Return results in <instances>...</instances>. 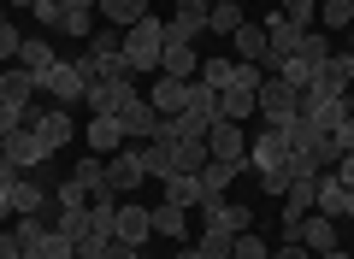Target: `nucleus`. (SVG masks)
I'll list each match as a JSON object with an SVG mask.
<instances>
[{
    "instance_id": "obj_1",
    "label": "nucleus",
    "mask_w": 354,
    "mask_h": 259,
    "mask_svg": "<svg viewBox=\"0 0 354 259\" xmlns=\"http://www.w3.org/2000/svg\"><path fill=\"white\" fill-rule=\"evenodd\" d=\"M160 53H165V18L142 12L136 24L124 30V59L136 77H160Z\"/></svg>"
},
{
    "instance_id": "obj_2",
    "label": "nucleus",
    "mask_w": 354,
    "mask_h": 259,
    "mask_svg": "<svg viewBox=\"0 0 354 259\" xmlns=\"http://www.w3.org/2000/svg\"><path fill=\"white\" fill-rule=\"evenodd\" d=\"M142 183H148V165H142V148H136V142H124V148H118L113 160H106V189H113L118 200H130Z\"/></svg>"
},
{
    "instance_id": "obj_3",
    "label": "nucleus",
    "mask_w": 354,
    "mask_h": 259,
    "mask_svg": "<svg viewBox=\"0 0 354 259\" xmlns=\"http://www.w3.org/2000/svg\"><path fill=\"white\" fill-rule=\"evenodd\" d=\"M254 106H260L266 124H290V118H301V95H295L283 77H266V83L254 88Z\"/></svg>"
},
{
    "instance_id": "obj_4",
    "label": "nucleus",
    "mask_w": 354,
    "mask_h": 259,
    "mask_svg": "<svg viewBox=\"0 0 354 259\" xmlns=\"http://www.w3.org/2000/svg\"><path fill=\"white\" fill-rule=\"evenodd\" d=\"M36 88L53 100V106H77V100L88 95V83H83V71H77V59H59L53 71H41V77H36Z\"/></svg>"
},
{
    "instance_id": "obj_5",
    "label": "nucleus",
    "mask_w": 354,
    "mask_h": 259,
    "mask_svg": "<svg viewBox=\"0 0 354 259\" xmlns=\"http://www.w3.org/2000/svg\"><path fill=\"white\" fill-rule=\"evenodd\" d=\"M24 130H36L41 153H48V160H53V153H59L65 142H71V112H65V106H48V112H30V118H24Z\"/></svg>"
},
{
    "instance_id": "obj_6",
    "label": "nucleus",
    "mask_w": 354,
    "mask_h": 259,
    "mask_svg": "<svg viewBox=\"0 0 354 259\" xmlns=\"http://www.w3.org/2000/svg\"><path fill=\"white\" fill-rule=\"evenodd\" d=\"M113 236H118V242H130V247H148L153 218H148V207H142L136 195H130V200H118V212H113Z\"/></svg>"
},
{
    "instance_id": "obj_7",
    "label": "nucleus",
    "mask_w": 354,
    "mask_h": 259,
    "mask_svg": "<svg viewBox=\"0 0 354 259\" xmlns=\"http://www.w3.org/2000/svg\"><path fill=\"white\" fill-rule=\"evenodd\" d=\"M207 153H213V160H225V165H248V136H242V124L218 118L213 130H207Z\"/></svg>"
},
{
    "instance_id": "obj_8",
    "label": "nucleus",
    "mask_w": 354,
    "mask_h": 259,
    "mask_svg": "<svg viewBox=\"0 0 354 259\" xmlns=\"http://www.w3.org/2000/svg\"><path fill=\"white\" fill-rule=\"evenodd\" d=\"M118 124H124V142H136V148L160 136V112L148 106V95H130L124 112H118Z\"/></svg>"
},
{
    "instance_id": "obj_9",
    "label": "nucleus",
    "mask_w": 354,
    "mask_h": 259,
    "mask_svg": "<svg viewBox=\"0 0 354 259\" xmlns=\"http://www.w3.org/2000/svg\"><path fill=\"white\" fill-rule=\"evenodd\" d=\"M201 230H230V236H242L254 224V212L248 207H236V200H201Z\"/></svg>"
},
{
    "instance_id": "obj_10",
    "label": "nucleus",
    "mask_w": 354,
    "mask_h": 259,
    "mask_svg": "<svg viewBox=\"0 0 354 259\" xmlns=\"http://www.w3.org/2000/svg\"><path fill=\"white\" fill-rule=\"evenodd\" d=\"M83 142H88V153H95V160H113V153L124 148V124H118L113 112H95V118H88V130H83Z\"/></svg>"
},
{
    "instance_id": "obj_11",
    "label": "nucleus",
    "mask_w": 354,
    "mask_h": 259,
    "mask_svg": "<svg viewBox=\"0 0 354 259\" xmlns=\"http://www.w3.org/2000/svg\"><path fill=\"white\" fill-rule=\"evenodd\" d=\"M337 224H342V218H325V212H307V218L295 224V242H301L307 253L319 259V253H330V247H342V242H337Z\"/></svg>"
},
{
    "instance_id": "obj_12",
    "label": "nucleus",
    "mask_w": 354,
    "mask_h": 259,
    "mask_svg": "<svg viewBox=\"0 0 354 259\" xmlns=\"http://www.w3.org/2000/svg\"><path fill=\"white\" fill-rule=\"evenodd\" d=\"M0 160H12L18 171H48V153H41L36 130H12V136L0 142Z\"/></svg>"
},
{
    "instance_id": "obj_13",
    "label": "nucleus",
    "mask_w": 354,
    "mask_h": 259,
    "mask_svg": "<svg viewBox=\"0 0 354 259\" xmlns=\"http://www.w3.org/2000/svg\"><path fill=\"white\" fill-rule=\"evenodd\" d=\"M148 218H153V236H165L171 247L189 242V207H171V200H160V207H148Z\"/></svg>"
},
{
    "instance_id": "obj_14",
    "label": "nucleus",
    "mask_w": 354,
    "mask_h": 259,
    "mask_svg": "<svg viewBox=\"0 0 354 259\" xmlns=\"http://www.w3.org/2000/svg\"><path fill=\"white\" fill-rule=\"evenodd\" d=\"M195 71H201V53H195V41H165V53H160V77L189 83Z\"/></svg>"
},
{
    "instance_id": "obj_15",
    "label": "nucleus",
    "mask_w": 354,
    "mask_h": 259,
    "mask_svg": "<svg viewBox=\"0 0 354 259\" xmlns=\"http://www.w3.org/2000/svg\"><path fill=\"white\" fill-rule=\"evenodd\" d=\"M36 77L24 71V65H6V71H0V100H12V106H24V112H36Z\"/></svg>"
},
{
    "instance_id": "obj_16",
    "label": "nucleus",
    "mask_w": 354,
    "mask_h": 259,
    "mask_svg": "<svg viewBox=\"0 0 354 259\" xmlns=\"http://www.w3.org/2000/svg\"><path fill=\"white\" fill-rule=\"evenodd\" d=\"M148 106L160 112V118H177V112L189 106V83H177V77H153V88H148Z\"/></svg>"
},
{
    "instance_id": "obj_17",
    "label": "nucleus",
    "mask_w": 354,
    "mask_h": 259,
    "mask_svg": "<svg viewBox=\"0 0 354 259\" xmlns=\"http://www.w3.org/2000/svg\"><path fill=\"white\" fill-rule=\"evenodd\" d=\"M136 95V83H88V95H83V106H88V118H95V112H124V100Z\"/></svg>"
},
{
    "instance_id": "obj_18",
    "label": "nucleus",
    "mask_w": 354,
    "mask_h": 259,
    "mask_svg": "<svg viewBox=\"0 0 354 259\" xmlns=\"http://www.w3.org/2000/svg\"><path fill=\"white\" fill-rule=\"evenodd\" d=\"M313 207H319V177H295L290 195H283V224H301Z\"/></svg>"
},
{
    "instance_id": "obj_19",
    "label": "nucleus",
    "mask_w": 354,
    "mask_h": 259,
    "mask_svg": "<svg viewBox=\"0 0 354 259\" xmlns=\"http://www.w3.org/2000/svg\"><path fill=\"white\" fill-rule=\"evenodd\" d=\"M242 177V165H225V160H207L201 171H195V183H201V200H225V189Z\"/></svg>"
},
{
    "instance_id": "obj_20",
    "label": "nucleus",
    "mask_w": 354,
    "mask_h": 259,
    "mask_svg": "<svg viewBox=\"0 0 354 259\" xmlns=\"http://www.w3.org/2000/svg\"><path fill=\"white\" fill-rule=\"evenodd\" d=\"M6 207H12V218H30V212L48 207V189H41L36 177H18V183L6 189Z\"/></svg>"
},
{
    "instance_id": "obj_21",
    "label": "nucleus",
    "mask_w": 354,
    "mask_h": 259,
    "mask_svg": "<svg viewBox=\"0 0 354 259\" xmlns=\"http://www.w3.org/2000/svg\"><path fill=\"white\" fill-rule=\"evenodd\" d=\"M177 142H160V136H153V142H142V165H148V183H165V177H171L177 171Z\"/></svg>"
},
{
    "instance_id": "obj_22",
    "label": "nucleus",
    "mask_w": 354,
    "mask_h": 259,
    "mask_svg": "<svg viewBox=\"0 0 354 259\" xmlns=\"http://www.w3.org/2000/svg\"><path fill=\"white\" fill-rule=\"evenodd\" d=\"M18 65H24L30 77H41V71H53V65H59V53H53V41H48V36H24V48H18Z\"/></svg>"
},
{
    "instance_id": "obj_23",
    "label": "nucleus",
    "mask_w": 354,
    "mask_h": 259,
    "mask_svg": "<svg viewBox=\"0 0 354 259\" xmlns=\"http://www.w3.org/2000/svg\"><path fill=\"white\" fill-rule=\"evenodd\" d=\"M148 6H153V0H95V12H101L113 30H130L142 12H148Z\"/></svg>"
},
{
    "instance_id": "obj_24",
    "label": "nucleus",
    "mask_w": 354,
    "mask_h": 259,
    "mask_svg": "<svg viewBox=\"0 0 354 259\" xmlns=\"http://www.w3.org/2000/svg\"><path fill=\"white\" fill-rule=\"evenodd\" d=\"M230 48H236L242 65H266V24H242L236 36H230Z\"/></svg>"
},
{
    "instance_id": "obj_25",
    "label": "nucleus",
    "mask_w": 354,
    "mask_h": 259,
    "mask_svg": "<svg viewBox=\"0 0 354 259\" xmlns=\"http://www.w3.org/2000/svg\"><path fill=\"white\" fill-rule=\"evenodd\" d=\"M254 88H218V118H230V124H248L254 118Z\"/></svg>"
},
{
    "instance_id": "obj_26",
    "label": "nucleus",
    "mask_w": 354,
    "mask_h": 259,
    "mask_svg": "<svg viewBox=\"0 0 354 259\" xmlns=\"http://www.w3.org/2000/svg\"><path fill=\"white\" fill-rule=\"evenodd\" d=\"M301 118H313L319 130H325V136H337L342 124L354 118V100H348V95H342V100H325V106H313V112H301Z\"/></svg>"
},
{
    "instance_id": "obj_27",
    "label": "nucleus",
    "mask_w": 354,
    "mask_h": 259,
    "mask_svg": "<svg viewBox=\"0 0 354 259\" xmlns=\"http://www.w3.org/2000/svg\"><path fill=\"white\" fill-rule=\"evenodd\" d=\"M342 207H348V183H337V171H319V207L325 218H342Z\"/></svg>"
},
{
    "instance_id": "obj_28",
    "label": "nucleus",
    "mask_w": 354,
    "mask_h": 259,
    "mask_svg": "<svg viewBox=\"0 0 354 259\" xmlns=\"http://www.w3.org/2000/svg\"><path fill=\"white\" fill-rule=\"evenodd\" d=\"M242 24H248V12H242V6H230V0H213V12H207V36H236Z\"/></svg>"
},
{
    "instance_id": "obj_29",
    "label": "nucleus",
    "mask_w": 354,
    "mask_h": 259,
    "mask_svg": "<svg viewBox=\"0 0 354 259\" xmlns=\"http://www.w3.org/2000/svg\"><path fill=\"white\" fill-rule=\"evenodd\" d=\"M160 189H165V200H171V207H201V183H195L189 171H171Z\"/></svg>"
},
{
    "instance_id": "obj_30",
    "label": "nucleus",
    "mask_w": 354,
    "mask_h": 259,
    "mask_svg": "<svg viewBox=\"0 0 354 259\" xmlns=\"http://www.w3.org/2000/svg\"><path fill=\"white\" fill-rule=\"evenodd\" d=\"M295 59H301L307 71H319V65H330V59H337V48H330V36L307 30V36H301V53H295Z\"/></svg>"
},
{
    "instance_id": "obj_31",
    "label": "nucleus",
    "mask_w": 354,
    "mask_h": 259,
    "mask_svg": "<svg viewBox=\"0 0 354 259\" xmlns=\"http://www.w3.org/2000/svg\"><path fill=\"white\" fill-rule=\"evenodd\" d=\"M171 153H177V171H189V177L201 171L207 160H213V153H207V136H183V142H177Z\"/></svg>"
},
{
    "instance_id": "obj_32",
    "label": "nucleus",
    "mask_w": 354,
    "mask_h": 259,
    "mask_svg": "<svg viewBox=\"0 0 354 259\" xmlns=\"http://www.w3.org/2000/svg\"><path fill=\"white\" fill-rule=\"evenodd\" d=\"M195 247H201V259H230L236 236H230V230H201V236H195Z\"/></svg>"
},
{
    "instance_id": "obj_33",
    "label": "nucleus",
    "mask_w": 354,
    "mask_h": 259,
    "mask_svg": "<svg viewBox=\"0 0 354 259\" xmlns=\"http://www.w3.org/2000/svg\"><path fill=\"white\" fill-rule=\"evenodd\" d=\"M59 36H95V6H71V12L59 18Z\"/></svg>"
},
{
    "instance_id": "obj_34",
    "label": "nucleus",
    "mask_w": 354,
    "mask_h": 259,
    "mask_svg": "<svg viewBox=\"0 0 354 259\" xmlns=\"http://www.w3.org/2000/svg\"><path fill=\"white\" fill-rule=\"evenodd\" d=\"M319 24L325 30H354V0H325L319 6Z\"/></svg>"
},
{
    "instance_id": "obj_35",
    "label": "nucleus",
    "mask_w": 354,
    "mask_h": 259,
    "mask_svg": "<svg viewBox=\"0 0 354 259\" xmlns=\"http://www.w3.org/2000/svg\"><path fill=\"white\" fill-rule=\"evenodd\" d=\"M278 12L290 18V24H301V30H313V18H319V0H278Z\"/></svg>"
},
{
    "instance_id": "obj_36",
    "label": "nucleus",
    "mask_w": 354,
    "mask_h": 259,
    "mask_svg": "<svg viewBox=\"0 0 354 259\" xmlns=\"http://www.w3.org/2000/svg\"><path fill=\"white\" fill-rule=\"evenodd\" d=\"M230 259H272V247H266L254 230H242V236H236V247H230Z\"/></svg>"
},
{
    "instance_id": "obj_37",
    "label": "nucleus",
    "mask_w": 354,
    "mask_h": 259,
    "mask_svg": "<svg viewBox=\"0 0 354 259\" xmlns=\"http://www.w3.org/2000/svg\"><path fill=\"white\" fill-rule=\"evenodd\" d=\"M83 53H124V36H118V30H95V36L83 41Z\"/></svg>"
},
{
    "instance_id": "obj_38",
    "label": "nucleus",
    "mask_w": 354,
    "mask_h": 259,
    "mask_svg": "<svg viewBox=\"0 0 354 259\" xmlns=\"http://www.w3.org/2000/svg\"><path fill=\"white\" fill-rule=\"evenodd\" d=\"M24 118H30L24 106H12V100H0V142L12 136V130H24Z\"/></svg>"
},
{
    "instance_id": "obj_39",
    "label": "nucleus",
    "mask_w": 354,
    "mask_h": 259,
    "mask_svg": "<svg viewBox=\"0 0 354 259\" xmlns=\"http://www.w3.org/2000/svg\"><path fill=\"white\" fill-rule=\"evenodd\" d=\"M18 48H24L18 24H6V18H0V59H12V65H18Z\"/></svg>"
},
{
    "instance_id": "obj_40",
    "label": "nucleus",
    "mask_w": 354,
    "mask_h": 259,
    "mask_svg": "<svg viewBox=\"0 0 354 259\" xmlns=\"http://www.w3.org/2000/svg\"><path fill=\"white\" fill-rule=\"evenodd\" d=\"M30 12H36V24H48V30H59V18H65V6H59V0H36V6H30Z\"/></svg>"
},
{
    "instance_id": "obj_41",
    "label": "nucleus",
    "mask_w": 354,
    "mask_h": 259,
    "mask_svg": "<svg viewBox=\"0 0 354 259\" xmlns=\"http://www.w3.org/2000/svg\"><path fill=\"white\" fill-rule=\"evenodd\" d=\"M18 253H24V242H18V230L6 224V230H0V259H18Z\"/></svg>"
},
{
    "instance_id": "obj_42",
    "label": "nucleus",
    "mask_w": 354,
    "mask_h": 259,
    "mask_svg": "<svg viewBox=\"0 0 354 259\" xmlns=\"http://www.w3.org/2000/svg\"><path fill=\"white\" fill-rule=\"evenodd\" d=\"M136 253H142V247H130V242H118V236H113V242L101 247V259H136Z\"/></svg>"
},
{
    "instance_id": "obj_43",
    "label": "nucleus",
    "mask_w": 354,
    "mask_h": 259,
    "mask_svg": "<svg viewBox=\"0 0 354 259\" xmlns=\"http://www.w3.org/2000/svg\"><path fill=\"white\" fill-rule=\"evenodd\" d=\"M272 259H313V253H307L301 242H278V247H272Z\"/></svg>"
},
{
    "instance_id": "obj_44",
    "label": "nucleus",
    "mask_w": 354,
    "mask_h": 259,
    "mask_svg": "<svg viewBox=\"0 0 354 259\" xmlns=\"http://www.w3.org/2000/svg\"><path fill=\"white\" fill-rule=\"evenodd\" d=\"M330 171H337V183H348V189H354V153H342V160L330 165Z\"/></svg>"
},
{
    "instance_id": "obj_45",
    "label": "nucleus",
    "mask_w": 354,
    "mask_h": 259,
    "mask_svg": "<svg viewBox=\"0 0 354 259\" xmlns=\"http://www.w3.org/2000/svg\"><path fill=\"white\" fill-rule=\"evenodd\" d=\"M330 142H337V153H354V118L342 124V130H337V136H330Z\"/></svg>"
},
{
    "instance_id": "obj_46",
    "label": "nucleus",
    "mask_w": 354,
    "mask_h": 259,
    "mask_svg": "<svg viewBox=\"0 0 354 259\" xmlns=\"http://www.w3.org/2000/svg\"><path fill=\"white\" fill-rule=\"evenodd\" d=\"M342 59V71H348V83H354V30H348V53H337Z\"/></svg>"
},
{
    "instance_id": "obj_47",
    "label": "nucleus",
    "mask_w": 354,
    "mask_h": 259,
    "mask_svg": "<svg viewBox=\"0 0 354 259\" xmlns=\"http://www.w3.org/2000/svg\"><path fill=\"white\" fill-rule=\"evenodd\" d=\"M171 259H201V247H171Z\"/></svg>"
},
{
    "instance_id": "obj_48",
    "label": "nucleus",
    "mask_w": 354,
    "mask_h": 259,
    "mask_svg": "<svg viewBox=\"0 0 354 259\" xmlns=\"http://www.w3.org/2000/svg\"><path fill=\"white\" fill-rule=\"evenodd\" d=\"M319 259H354V253H342V247H330V253H319Z\"/></svg>"
},
{
    "instance_id": "obj_49",
    "label": "nucleus",
    "mask_w": 354,
    "mask_h": 259,
    "mask_svg": "<svg viewBox=\"0 0 354 259\" xmlns=\"http://www.w3.org/2000/svg\"><path fill=\"white\" fill-rule=\"evenodd\" d=\"M342 218H348V224H354V189H348V207H342Z\"/></svg>"
},
{
    "instance_id": "obj_50",
    "label": "nucleus",
    "mask_w": 354,
    "mask_h": 259,
    "mask_svg": "<svg viewBox=\"0 0 354 259\" xmlns=\"http://www.w3.org/2000/svg\"><path fill=\"white\" fill-rule=\"evenodd\" d=\"M59 6H65V12H71V6H95V0H59Z\"/></svg>"
},
{
    "instance_id": "obj_51",
    "label": "nucleus",
    "mask_w": 354,
    "mask_h": 259,
    "mask_svg": "<svg viewBox=\"0 0 354 259\" xmlns=\"http://www.w3.org/2000/svg\"><path fill=\"white\" fill-rule=\"evenodd\" d=\"M136 259H142V253H136Z\"/></svg>"
}]
</instances>
